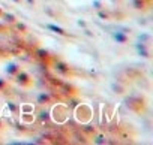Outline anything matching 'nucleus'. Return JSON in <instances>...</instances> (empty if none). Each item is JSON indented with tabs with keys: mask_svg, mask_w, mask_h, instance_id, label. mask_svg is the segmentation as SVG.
I'll return each mask as SVG.
<instances>
[{
	"mask_svg": "<svg viewBox=\"0 0 153 145\" xmlns=\"http://www.w3.org/2000/svg\"><path fill=\"white\" fill-rule=\"evenodd\" d=\"M14 78H15V81H17L21 87H30V85L33 84V79L30 78V75L27 74V72H24V70H20Z\"/></svg>",
	"mask_w": 153,
	"mask_h": 145,
	"instance_id": "nucleus-1",
	"label": "nucleus"
},
{
	"mask_svg": "<svg viewBox=\"0 0 153 145\" xmlns=\"http://www.w3.org/2000/svg\"><path fill=\"white\" fill-rule=\"evenodd\" d=\"M51 102H53V97L48 93H41L38 96V103L39 105H45V103H51Z\"/></svg>",
	"mask_w": 153,
	"mask_h": 145,
	"instance_id": "nucleus-2",
	"label": "nucleus"
},
{
	"mask_svg": "<svg viewBox=\"0 0 153 145\" xmlns=\"http://www.w3.org/2000/svg\"><path fill=\"white\" fill-rule=\"evenodd\" d=\"M56 70L59 72V74H62V75H66V74H69V66L68 64H65V63H62V61H57L56 63Z\"/></svg>",
	"mask_w": 153,
	"mask_h": 145,
	"instance_id": "nucleus-3",
	"label": "nucleus"
},
{
	"mask_svg": "<svg viewBox=\"0 0 153 145\" xmlns=\"http://www.w3.org/2000/svg\"><path fill=\"white\" fill-rule=\"evenodd\" d=\"M6 72H8V74L11 75V77H15L17 74H18V72L21 70V67H18V64H15V63H11V64H8L6 66V69H5Z\"/></svg>",
	"mask_w": 153,
	"mask_h": 145,
	"instance_id": "nucleus-4",
	"label": "nucleus"
},
{
	"mask_svg": "<svg viewBox=\"0 0 153 145\" xmlns=\"http://www.w3.org/2000/svg\"><path fill=\"white\" fill-rule=\"evenodd\" d=\"M8 88H9V84L3 78H0V94H3L5 91H8Z\"/></svg>",
	"mask_w": 153,
	"mask_h": 145,
	"instance_id": "nucleus-5",
	"label": "nucleus"
},
{
	"mask_svg": "<svg viewBox=\"0 0 153 145\" xmlns=\"http://www.w3.org/2000/svg\"><path fill=\"white\" fill-rule=\"evenodd\" d=\"M114 39H116L117 42H126V40H128V38L123 36V35H120V33H114Z\"/></svg>",
	"mask_w": 153,
	"mask_h": 145,
	"instance_id": "nucleus-6",
	"label": "nucleus"
},
{
	"mask_svg": "<svg viewBox=\"0 0 153 145\" xmlns=\"http://www.w3.org/2000/svg\"><path fill=\"white\" fill-rule=\"evenodd\" d=\"M50 29H53V30H56V33H59V35H63V36H66V33L62 30V29H59V27H56V26H50Z\"/></svg>",
	"mask_w": 153,
	"mask_h": 145,
	"instance_id": "nucleus-7",
	"label": "nucleus"
},
{
	"mask_svg": "<svg viewBox=\"0 0 153 145\" xmlns=\"http://www.w3.org/2000/svg\"><path fill=\"white\" fill-rule=\"evenodd\" d=\"M15 2H17V3H21V2H23V0H15Z\"/></svg>",
	"mask_w": 153,
	"mask_h": 145,
	"instance_id": "nucleus-8",
	"label": "nucleus"
}]
</instances>
